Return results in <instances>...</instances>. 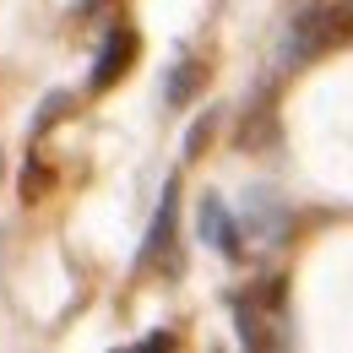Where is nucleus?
Wrapping results in <instances>:
<instances>
[{"label":"nucleus","mask_w":353,"mask_h":353,"mask_svg":"<svg viewBox=\"0 0 353 353\" xmlns=\"http://www.w3.org/2000/svg\"><path fill=\"white\" fill-rule=\"evenodd\" d=\"M348 39V11L343 6H310L294 17V28H288V60L294 65H305V60H321L332 44H343Z\"/></svg>","instance_id":"1"},{"label":"nucleus","mask_w":353,"mask_h":353,"mask_svg":"<svg viewBox=\"0 0 353 353\" xmlns=\"http://www.w3.org/2000/svg\"><path fill=\"white\" fill-rule=\"evenodd\" d=\"M136 49H141V39H136L131 28H114L109 39H103V49H98V60H92V92H109L125 71H131Z\"/></svg>","instance_id":"2"},{"label":"nucleus","mask_w":353,"mask_h":353,"mask_svg":"<svg viewBox=\"0 0 353 353\" xmlns=\"http://www.w3.org/2000/svg\"><path fill=\"white\" fill-rule=\"evenodd\" d=\"M174 223H179V185L169 179V185H163V201H158V218L147 228V245H141V266H152L158 256L174 250Z\"/></svg>","instance_id":"3"},{"label":"nucleus","mask_w":353,"mask_h":353,"mask_svg":"<svg viewBox=\"0 0 353 353\" xmlns=\"http://www.w3.org/2000/svg\"><path fill=\"white\" fill-rule=\"evenodd\" d=\"M201 239H207V245H218L223 256H234V261L245 256V228L228 218V207H223L218 196H207V201H201Z\"/></svg>","instance_id":"4"},{"label":"nucleus","mask_w":353,"mask_h":353,"mask_svg":"<svg viewBox=\"0 0 353 353\" xmlns=\"http://www.w3.org/2000/svg\"><path fill=\"white\" fill-rule=\"evenodd\" d=\"M245 223H250V239L277 245V239H283V228H288V212H283V201H277L272 190H256V196H250V207H245Z\"/></svg>","instance_id":"5"},{"label":"nucleus","mask_w":353,"mask_h":353,"mask_svg":"<svg viewBox=\"0 0 353 353\" xmlns=\"http://www.w3.org/2000/svg\"><path fill=\"white\" fill-rule=\"evenodd\" d=\"M201 82H207V71H201L196 60H179L174 71H169V103H174V109H185V103L201 92Z\"/></svg>","instance_id":"6"},{"label":"nucleus","mask_w":353,"mask_h":353,"mask_svg":"<svg viewBox=\"0 0 353 353\" xmlns=\"http://www.w3.org/2000/svg\"><path fill=\"white\" fill-rule=\"evenodd\" d=\"M65 109H71V92H49L44 109H39V120H33V136H44L49 125H60V120H65Z\"/></svg>","instance_id":"7"},{"label":"nucleus","mask_w":353,"mask_h":353,"mask_svg":"<svg viewBox=\"0 0 353 353\" xmlns=\"http://www.w3.org/2000/svg\"><path fill=\"white\" fill-rule=\"evenodd\" d=\"M44 190H49V169L28 158V174H22V201H44Z\"/></svg>","instance_id":"8"},{"label":"nucleus","mask_w":353,"mask_h":353,"mask_svg":"<svg viewBox=\"0 0 353 353\" xmlns=\"http://www.w3.org/2000/svg\"><path fill=\"white\" fill-rule=\"evenodd\" d=\"M212 125H218V114H201V120H196V131L185 136V158H201V147H207Z\"/></svg>","instance_id":"9"}]
</instances>
